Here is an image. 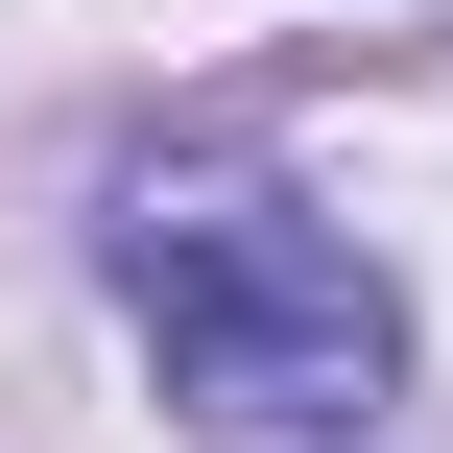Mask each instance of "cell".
<instances>
[{
    "mask_svg": "<svg viewBox=\"0 0 453 453\" xmlns=\"http://www.w3.org/2000/svg\"><path fill=\"white\" fill-rule=\"evenodd\" d=\"M119 311H143V358H167V406H382L406 382V311H382V263L358 239H311V215H143L119 239Z\"/></svg>",
    "mask_w": 453,
    "mask_h": 453,
    "instance_id": "1",
    "label": "cell"
}]
</instances>
